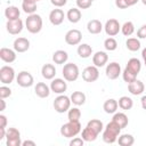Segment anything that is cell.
<instances>
[{"label":"cell","instance_id":"6da1fadb","mask_svg":"<svg viewBox=\"0 0 146 146\" xmlns=\"http://www.w3.org/2000/svg\"><path fill=\"white\" fill-rule=\"evenodd\" d=\"M81 132V124L80 122L68 121L60 127V135L65 138H73Z\"/></svg>","mask_w":146,"mask_h":146},{"label":"cell","instance_id":"7a4b0ae2","mask_svg":"<svg viewBox=\"0 0 146 146\" xmlns=\"http://www.w3.org/2000/svg\"><path fill=\"white\" fill-rule=\"evenodd\" d=\"M25 26L30 33H39L42 29V18L38 14L29 15V17L25 21Z\"/></svg>","mask_w":146,"mask_h":146},{"label":"cell","instance_id":"3957f363","mask_svg":"<svg viewBox=\"0 0 146 146\" xmlns=\"http://www.w3.org/2000/svg\"><path fill=\"white\" fill-rule=\"evenodd\" d=\"M63 76L66 81L68 82H73L75 81L78 78H79V74H80V71H79V67L76 64L74 63H67L64 65L63 70Z\"/></svg>","mask_w":146,"mask_h":146},{"label":"cell","instance_id":"277c9868","mask_svg":"<svg viewBox=\"0 0 146 146\" xmlns=\"http://www.w3.org/2000/svg\"><path fill=\"white\" fill-rule=\"evenodd\" d=\"M71 98L65 95H59L54 100V108L57 113H65L71 107Z\"/></svg>","mask_w":146,"mask_h":146},{"label":"cell","instance_id":"5b68a950","mask_svg":"<svg viewBox=\"0 0 146 146\" xmlns=\"http://www.w3.org/2000/svg\"><path fill=\"white\" fill-rule=\"evenodd\" d=\"M6 144L7 146H21V132L16 128H9L6 132Z\"/></svg>","mask_w":146,"mask_h":146},{"label":"cell","instance_id":"8992f818","mask_svg":"<svg viewBox=\"0 0 146 146\" xmlns=\"http://www.w3.org/2000/svg\"><path fill=\"white\" fill-rule=\"evenodd\" d=\"M15 79V71L11 66L5 65L0 68V81L3 84H10Z\"/></svg>","mask_w":146,"mask_h":146},{"label":"cell","instance_id":"52a82bcc","mask_svg":"<svg viewBox=\"0 0 146 146\" xmlns=\"http://www.w3.org/2000/svg\"><path fill=\"white\" fill-rule=\"evenodd\" d=\"M16 81H17V84L23 88H29V87L33 86V83H34L33 75L27 71L19 72L18 75L16 76Z\"/></svg>","mask_w":146,"mask_h":146},{"label":"cell","instance_id":"ba28073f","mask_svg":"<svg viewBox=\"0 0 146 146\" xmlns=\"http://www.w3.org/2000/svg\"><path fill=\"white\" fill-rule=\"evenodd\" d=\"M104 30L106 32L107 35L110 36H115L120 31H121V25L119 23L117 19L115 18H110L108 21H106L105 23V26H104Z\"/></svg>","mask_w":146,"mask_h":146},{"label":"cell","instance_id":"9c48e42d","mask_svg":"<svg viewBox=\"0 0 146 146\" xmlns=\"http://www.w3.org/2000/svg\"><path fill=\"white\" fill-rule=\"evenodd\" d=\"M99 78V71L98 67L92 65V66H87L82 71V79L86 82H95Z\"/></svg>","mask_w":146,"mask_h":146},{"label":"cell","instance_id":"30bf717a","mask_svg":"<svg viewBox=\"0 0 146 146\" xmlns=\"http://www.w3.org/2000/svg\"><path fill=\"white\" fill-rule=\"evenodd\" d=\"M81 39H82V33L76 30V29H73V30H70L66 32L65 34V42L70 46H76L81 42Z\"/></svg>","mask_w":146,"mask_h":146},{"label":"cell","instance_id":"8fae6325","mask_svg":"<svg viewBox=\"0 0 146 146\" xmlns=\"http://www.w3.org/2000/svg\"><path fill=\"white\" fill-rule=\"evenodd\" d=\"M50 89L52 92L55 94H58V95H62L66 91L67 89V83H66V80L64 79H60V78H56L51 81L50 83Z\"/></svg>","mask_w":146,"mask_h":146},{"label":"cell","instance_id":"7c38bea8","mask_svg":"<svg viewBox=\"0 0 146 146\" xmlns=\"http://www.w3.org/2000/svg\"><path fill=\"white\" fill-rule=\"evenodd\" d=\"M105 73H106V76H107L110 80H115V79H117L119 75L122 73V72H121V66H120V64L116 63V62L110 63V64L106 66Z\"/></svg>","mask_w":146,"mask_h":146},{"label":"cell","instance_id":"4fadbf2b","mask_svg":"<svg viewBox=\"0 0 146 146\" xmlns=\"http://www.w3.org/2000/svg\"><path fill=\"white\" fill-rule=\"evenodd\" d=\"M6 27H7L8 33H10L13 35L19 34L23 31V21L21 18L14 19V21H8L6 24Z\"/></svg>","mask_w":146,"mask_h":146},{"label":"cell","instance_id":"5bb4252c","mask_svg":"<svg viewBox=\"0 0 146 146\" xmlns=\"http://www.w3.org/2000/svg\"><path fill=\"white\" fill-rule=\"evenodd\" d=\"M64 17H65V14L62 9H52L49 14V21L52 25L57 26V25H60L64 21Z\"/></svg>","mask_w":146,"mask_h":146},{"label":"cell","instance_id":"9a60e30c","mask_svg":"<svg viewBox=\"0 0 146 146\" xmlns=\"http://www.w3.org/2000/svg\"><path fill=\"white\" fill-rule=\"evenodd\" d=\"M13 47H14V50L16 52H25L30 48V41L26 38H22L21 36V38L15 39Z\"/></svg>","mask_w":146,"mask_h":146},{"label":"cell","instance_id":"2e32d148","mask_svg":"<svg viewBox=\"0 0 146 146\" xmlns=\"http://www.w3.org/2000/svg\"><path fill=\"white\" fill-rule=\"evenodd\" d=\"M128 90H129V92H130L131 95H133V96H138V95H141V94L144 92V90H145V86H144L143 81L136 79L133 82L128 83Z\"/></svg>","mask_w":146,"mask_h":146},{"label":"cell","instance_id":"e0dca14e","mask_svg":"<svg viewBox=\"0 0 146 146\" xmlns=\"http://www.w3.org/2000/svg\"><path fill=\"white\" fill-rule=\"evenodd\" d=\"M0 58L5 63H13L16 60V52L10 48H1L0 49Z\"/></svg>","mask_w":146,"mask_h":146},{"label":"cell","instance_id":"ac0fdd59","mask_svg":"<svg viewBox=\"0 0 146 146\" xmlns=\"http://www.w3.org/2000/svg\"><path fill=\"white\" fill-rule=\"evenodd\" d=\"M50 91H51L50 87H48L44 82H38L34 87V92L40 98H47L50 95Z\"/></svg>","mask_w":146,"mask_h":146},{"label":"cell","instance_id":"d6986e66","mask_svg":"<svg viewBox=\"0 0 146 146\" xmlns=\"http://www.w3.org/2000/svg\"><path fill=\"white\" fill-rule=\"evenodd\" d=\"M108 60V56L105 51H97L92 56V63L97 67H103Z\"/></svg>","mask_w":146,"mask_h":146},{"label":"cell","instance_id":"ffe728a7","mask_svg":"<svg viewBox=\"0 0 146 146\" xmlns=\"http://www.w3.org/2000/svg\"><path fill=\"white\" fill-rule=\"evenodd\" d=\"M41 74L46 80H52L56 75V68L52 64H44L41 68Z\"/></svg>","mask_w":146,"mask_h":146},{"label":"cell","instance_id":"44dd1931","mask_svg":"<svg viewBox=\"0 0 146 146\" xmlns=\"http://www.w3.org/2000/svg\"><path fill=\"white\" fill-rule=\"evenodd\" d=\"M87 30H88V32L91 33V34H98V33H100L102 30H103V24H102L100 21H98V19H91V21H89L88 24H87Z\"/></svg>","mask_w":146,"mask_h":146},{"label":"cell","instance_id":"7402d4cb","mask_svg":"<svg viewBox=\"0 0 146 146\" xmlns=\"http://www.w3.org/2000/svg\"><path fill=\"white\" fill-rule=\"evenodd\" d=\"M67 59H68V55L65 50H56L52 54V60L55 64H58V65L65 64Z\"/></svg>","mask_w":146,"mask_h":146},{"label":"cell","instance_id":"603a6c76","mask_svg":"<svg viewBox=\"0 0 146 146\" xmlns=\"http://www.w3.org/2000/svg\"><path fill=\"white\" fill-rule=\"evenodd\" d=\"M21 15L19 9L16 6H9L5 9V16L8 21H14V19H18Z\"/></svg>","mask_w":146,"mask_h":146},{"label":"cell","instance_id":"cb8c5ba5","mask_svg":"<svg viewBox=\"0 0 146 146\" xmlns=\"http://www.w3.org/2000/svg\"><path fill=\"white\" fill-rule=\"evenodd\" d=\"M117 107H119V103H117V100H115V99H113V98L107 99V100L104 103V105H103V110H104L107 114H113V113H115L116 110H117Z\"/></svg>","mask_w":146,"mask_h":146},{"label":"cell","instance_id":"d4e9b609","mask_svg":"<svg viewBox=\"0 0 146 146\" xmlns=\"http://www.w3.org/2000/svg\"><path fill=\"white\" fill-rule=\"evenodd\" d=\"M66 18L71 23H73V24L80 22V19H81V11H80V9L79 8H71V9H68V11L66 13Z\"/></svg>","mask_w":146,"mask_h":146},{"label":"cell","instance_id":"484cf974","mask_svg":"<svg viewBox=\"0 0 146 146\" xmlns=\"http://www.w3.org/2000/svg\"><path fill=\"white\" fill-rule=\"evenodd\" d=\"M76 51L81 58H89L92 54V48L88 43H81V44H79Z\"/></svg>","mask_w":146,"mask_h":146},{"label":"cell","instance_id":"4316f807","mask_svg":"<svg viewBox=\"0 0 146 146\" xmlns=\"http://www.w3.org/2000/svg\"><path fill=\"white\" fill-rule=\"evenodd\" d=\"M70 98H71V102L76 106H81L86 103V95L82 91H74Z\"/></svg>","mask_w":146,"mask_h":146},{"label":"cell","instance_id":"83f0119b","mask_svg":"<svg viewBox=\"0 0 146 146\" xmlns=\"http://www.w3.org/2000/svg\"><path fill=\"white\" fill-rule=\"evenodd\" d=\"M114 122H116L119 125H120V128L121 129H123V128H125L127 125H128V122H129V120H128V116L124 114V113H114V115H113V119H112Z\"/></svg>","mask_w":146,"mask_h":146},{"label":"cell","instance_id":"f1b7e54d","mask_svg":"<svg viewBox=\"0 0 146 146\" xmlns=\"http://www.w3.org/2000/svg\"><path fill=\"white\" fill-rule=\"evenodd\" d=\"M22 9L24 13L32 15L35 14L36 11V2L35 1H27V0H23L22 2Z\"/></svg>","mask_w":146,"mask_h":146},{"label":"cell","instance_id":"f546056e","mask_svg":"<svg viewBox=\"0 0 146 146\" xmlns=\"http://www.w3.org/2000/svg\"><path fill=\"white\" fill-rule=\"evenodd\" d=\"M125 67L129 68L130 71H132L133 73H136L138 75V73L141 70V63H140V60L138 58H130L128 60V64H127Z\"/></svg>","mask_w":146,"mask_h":146},{"label":"cell","instance_id":"4dcf8cb0","mask_svg":"<svg viewBox=\"0 0 146 146\" xmlns=\"http://www.w3.org/2000/svg\"><path fill=\"white\" fill-rule=\"evenodd\" d=\"M116 141H117L119 145H121V146H131V145H133V143H135V138H133L132 135L123 133V135H121V136L117 137V140H116Z\"/></svg>","mask_w":146,"mask_h":146},{"label":"cell","instance_id":"1f68e13d","mask_svg":"<svg viewBox=\"0 0 146 146\" xmlns=\"http://www.w3.org/2000/svg\"><path fill=\"white\" fill-rule=\"evenodd\" d=\"M119 107L124 110V111H128V110H131L132 106H133V100L128 97V96H122L119 98Z\"/></svg>","mask_w":146,"mask_h":146},{"label":"cell","instance_id":"d6a6232c","mask_svg":"<svg viewBox=\"0 0 146 146\" xmlns=\"http://www.w3.org/2000/svg\"><path fill=\"white\" fill-rule=\"evenodd\" d=\"M97 136H98V133H96V132H95L94 130H91L89 127H86V128L82 130V132H81V137H82V139H83L84 141H94V140H96Z\"/></svg>","mask_w":146,"mask_h":146},{"label":"cell","instance_id":"836d02e7","mask_svg":"<svg viewBox=\"0 0 146 146\" xmlns=\"http://www.w3.org/2000/svg\"><path fill=\"white\" fill-rule=\"evenodd\" d=\"M87 127H89L91 130H94L96 133H100V131H103L104 129V124L100 120H97V119H92L90 120L88 123H87Z\"/></svg>","mask_w":146,"mask_h":146},{"label":"cell","instance_id":"e575fe53","mask_svg":"<svg viewBox=\"0 0 146 146\" xmlns=\"http://www.w3.org/2000/svg\"><path fill=\"white\" fill-rule=\"evenodd\" d=\"M125 47L130 51H137L140 49V41L137 38H129L125 41Z\"/></svg>","mask_w":146,"mask_h":146},{"label":"cell","instance_id":"d590c367","mask_svg":"<svg viewBox=\"0 0 146 146\" xmlns=\"http://www.w3.org/2000/svg\"><path fill=\"white\" fill-rule=\"evenodd\" d=\"M117 137H119V135H116V133H114L107 129H105L103 131V140L106 144H114L117 140Z\"/></svg>","mask_w":146,"mask_h":146},{"label":"cell","instance_id":"8d00e7d4","mask_svg":"<svg viewBox=\"0 0 146 146\" xmlns=\"http://www.w3.org/2000/svg\"><path fill=\"white\" fill-rule=\"evenodd\" d=\"M80 117H81V111L78 107H73V108H70L67 111V119H68V121L78 122V121H80Z\"/></svg>","mask_w":146,"mask_h":146},{"label":"cell","instance_id":"74e56055","mask_svg":"<svg viewBox=\"0 0 146 146\" xmlns=\"http://www.w3.org/2000/svg\"><path fill=\"white\" fill-rule=\"evenodd\" d=\"M121 32H122L123 35H125V36H130V35L135 32V25H133V23L130 22V21L125 22V23L121 26Z\"/></svg>","mask_w":146,"mask_h":146},{"label":"cell","instance_id":"f35d334b","mask_svg":"<svg viewBox=\"0 0 146 146\" xmlns=\"http://www.w3.org/2000/svg\"><path fill=\"white\" fill-rule=\"evenodd\" d=\"M122 78H123L124 82H127V83H131V82H133V81L137 79V74L133 73L132 71H130L129 68L125 67V68L123 70V72H122Z\"/></svg>","mask_w":146,"mask_h":146},{"label":"cell","instance_id":"ab89813d","mask_svg":"<svg viewBox=\"0 0 146 146\" xmlns=\"http://www.w3.org/2000/svg\"><path fill=\"white\" fill-rule=\"evenodd\" d=\"M104 47H105V49L108 50V51H114V50L117 48V42H116V40H115L114 38L110 36V38H107V39L104 41Z\"/></svg>","mask_w":146,"mask_h":146},{"label":"cell","instance_id":"60d3db41","mask_svg":"<svg viewBox=\"0 0 146 146\" xmlns=\"http://www.w3.org/2000/svg\"><path fill=\"white\" fill-rule=\"evenodd\" d=\"M92 5L91 0H76V6L79 9H88Z\"/></svg>","mask_w":146,"mask_h":146},{"label":"cell","instance_id":"b9f144b4","mask_svg":"<svg viewBox=\"0 0 146 146\" xmlns=\"http://www.w3.org/2000/svg\"><path fill=\"white\" fill-rule=\"evenodd\" d=\"M10 95H11V89L9 87H6V86L0 87V98L5 99V98H8Z\"/></svg>","mask_w":146,"mask_h":146},{"label":"cell","instance_id":"7bdbcfd3","mask_svg":"<svg viewBox=\"0 0 146 146\" xmlns=\"http://www.w3.org/2000/svg\"><path fill=\"white\" fill-rule=\"evenodd\" d=\"M84 144V140L82 139V137H74L71 141H70V146H82Z\"/></svg>","mask_w":146,"mask_h":146},{"label":"cell","instance_id":"ee69618b","mask_svg":"<svg viewBox=\"0 0 146 146\" xmlns=\"http://www.w3.org/2000/svg\"><path fill=\"white\" fill-rule=\"evenodd\" d=\"M137 36L138 39H146V24L141 25L138 31H137Z\"/></svg>","mask_w":146,"mask_h":146},{"label":"cell","instance_id":"f6af8a7d","mask_svg":"<svg viewBox=\"0 0 146 146\" xmlns=\"http://www.w3.org/2000/svg\"><path fill=\"white\" fill-rule=\"evenodd\" d=\"M50 2H51V5H54L55 7L60 8V7H63V6L66 5L67 0H50Z\"/></svg>","mask_w":146,"mask_h":146},{"label":"cell","instance_id":"bcb514c9","mask_svg":"<svg viewBox=\"0 0 146 146\" xmlns=\"http://www.w3.org/2000/svg\"><path fill=\"white\" fill-rule=\"evenodd\" d=\"M115 6H116L117 8H120V9H125V8H128L125 0H115Z\"/></svg>","mask_w":146,"mask_h":146},{"label":"cell","instance_id":"7dc6e473","mask_svg":"<svg viewBox=\"0 0 146 146\" xmlns=\"http://www.w3.org/2000/svg\"><path fill=\"white\" fill-rule=\"evenodd\" d=\"M0 127L1 128H6L7 127V117L3 114L0 115Z\"/></svg>","mask_w":146,"mask_h":146},{"label":"cell","instance_id":"c3c4849f","mask_svg":"<svg viewBox=\"0 0 146 146\" xmlns=\"http://www.w3.org/2000/svg\"><path fill=\"white\" fill-rule=\"evenodd\" d=\"M6 132H7L6 128H1L0 127V140H2L3 138H6Z\"/></svg>","mask_w":146,"mask_h":146},{"label":"cell","instance_id":"681fc988","mask_svg":"<svg viewBox=\"0 0 146 146\" xmlns=\"http://www.w3.org/2000/svg\"><path fill=\"white\" fill-rule=\"evenodd\" d=\"M27 145L35 146V143H34V141H32V140H25V141H22V146H27Z\"/></svg>","mask_w":146,"mask_h":146},{"label":"cell","instance_id":"f907efd6","mask_svg":"<svg viewBox=\"0 0 146 146\" xmlns=\"http://www.w3.org/2000/svg\"><path fill=\"white\" fill-rule=\"evenodd\" d=\"M138 1H139V0H125V2H127V6H128V7H131V6L136 5Z\"/></svg>","mask_w":146,"mask_h":146},{"label":"cell","instance_id":"816d5d0a","mask_svg":"<svg viewBox=\"0 0 146 146\" xmlns=\"http://www.w3.org/2000/svg\"><path fill=\"white\" fill-rule=\"evenodd\" d=\"M140 104H141V107H143L144 110H146V95L141 97V99H140Z\"/></svg>","mask_w":146,"mask_h":146},{"label":"cell","instance_id":"f5cc1de1","mask_svg":"<svg viewBox=\"0 0 146 146\" xmlns=\"http://www.w3.org/2000/svg\"><path fill=\"white\" fill-rule=\"evenodd\" d=\"M141 57H143L144 63H145V66H146V48L143 49V51H141Z\"/></svg>","mask_w":146,"mask_h":146},{"label":"cell","instance_id":"db71d44e","mask_svg":"<svg viewBox=\"0 0 146 146\" xmlns=\"http://www.w3.org/2000/svg\"><path fill=\"white\" fill-rule=\"evenodd\" d=\"M0 99H1V100H0V102H1V110H0V111H3V110L6 108V103H5V100H3L2 98H0Z\"/></svg>","mask_w":146,"mask_h":146},{"label":"cell","instance_id":"11a10c76","mask_svg":"<svg viewBox=\"0 0 146 146\" xmlns=\"http://www.w3.org/2000/svg\"><path fill=\"white\" fill-rule=\"evenodd\" d=\"M140 1L143 2V5H145V6H146V0H140Z\"/></svg>","mask_w":146,"mask_h":146},{"label":"cell","instance_id":"9f6ffc18","mask_svg":"<svg viewBox=\"0 0 146 146\" xmlns=\"http://www.w3.org/2000/svg\"><path fill=\"white\" fill-rule=\"evenodd\" d=\"M36 1H40V0H36Z\"/></svg>","mask_w":146,"mask_h":146},{"label":"cell","instance_id":"6f0895ef","mask_svg":"<svg viewBox=\"0 0 146 146\" xmlns=\"http://www.w3.org/2000/svg\"><path fill=\"white\" fill-rule=\"evenodd\" d=\"M91 1H95V0H91Z\"/></svg>","mask_w":146,"mask_h":146}]
</instances>
